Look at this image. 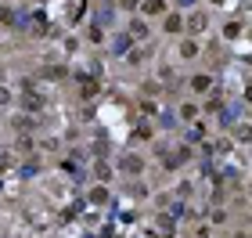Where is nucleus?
I'll list each match as a JSON object with an SVG mask.
<instances>
[{
  "label": "nucleus",
  "instance_id": "nucleus-10",
  "mask_svg": "<svg viewBox=\"0 0 252 238\" xmlns=\"http://www.w3.org/2000/svg\"><path fill=\"white\" fill-rule=\"evenodd\" d=\"M198 116H202V105H194V101H180L177 105V119L180 123H198Z\"/></svg>",
  "mask_w": 252,
  "mask_h": 238
},
{
  "label": "nucleus",
  "instance_id": "nucleus-31",
  "mask_svg": "<svg viewBox=\"0 0 252 238\" xmlns=\"http://www.w3.org/2000/svg\"><path fill=\"white\" fill-rule=\"evenodd\" d=\"M213 235V224H198V231H194V238H209Z\"/></svg>",
  "mask_w": 252,
  "mask_h": 238
},
{
  "label": "nucleus",
  "instance_id": "nucleus-24",
  "mask_svg": "<svg viewBox=\"0 0 252 238\" xmlns=\"http://www.w3.org/2000/svg\"><path fill=\"white\" fill-rule=\"evenodd\" d=\"M119 11H130V15H137V7H141V0H116Z\"/></svg>",
  "mask_w": 252,
  "mask_h": 238
},
{
  "label": "nucleus",
  "instance_id": "nucleus-14",
  "mask_svg": "<svg viewBox=\"0 0 252 238\" xmlns=\"http://www.w3.org/2000/svg\"><path fill=\"white\" fill-rule=\"evenodd\" d=\"M242 33H245V22H242V18H231V22H223V40H227V43H234L238 36H242Z\"/></svg>",
  "mask_w": 252,
  "mask_h": 238
},
{
  "label": "nucleus",
  "instance_id": "nucleus-13",
  "mask_svg": "<svg viewBox=\"0 0 252 238\" xmlns=\"http://www.w3.org/2000/svg\"><path fill=\"white\" fill-rule=\"evenodd\" d=\"M202 112H205V116H220V112H223V98L209 90V94H205V101H202Z\"/></svg>",
  "mask_w": 252,
  "mask_h": 238
},
{
  "label": "nucleus",
  "instance_id": "nucleus-15",
  "mask_svg": "<svg viewBox=\"0 0 252 238\" xmlns=\"http://www.w3.org/2000/svg\"><path fill=\"white\" fill-rule=\"evenodd\" d=\"M123 62H126V65H130V69H137V65H144V62H148V51H144V47H133V51H130V54H126V58H123Z\"/></svg>",
  "mask_w": 252,
  "mask_h": 238
},
{
  "label": "nucleus",
  "instance_id": "nucleus-20",
  "mask_svg": "<svg viewBox=\"0 0 252 238\" xmlns=\"http://www.w3.org/2000/svg\"><path fill=\"white\" fill-rule=\"evenodd\" d=\"M137 108H141V116H155V112H158V101L141 98V101H137Z\"/></svg>",
  "mask_w": 252,
  "mask_h": 238
},
{
  "label": "nucleus",
  "instance_id": "nucleus-18",
  "mask_svg": "<svg viewBox=\"0 0 252 238\" xmlns=\"http://www.w3.org/2000/svg\"><path fill=\"white\" fill-rule=\"evenodd\" d=\"M141 94H144V98H155V101H158V98H162V83H158V79H144Z\"/></svg>",
  "mask_w": 252,
  "mask_h": 238
},
{
  "label": "nucleus",
  "instance_id": "nucleus-12",
  "mask_svg": "<svg viewBox=\"0 0 252 238\" xmlns=\"http://www.w3.org/2000/svg\"><path fill=\"white\" fill-rule=\"evenodd\" d=\"M87 202H90V206H108L112 195H108V188H105V184H94V188L87 191Z\"/></svg>",
  "mask_w": 252,
  "mask_h": 238
},
{
  "label": "nucleus",
  "instance_id": "nucleus-9",
  "mask_svg": "<svg viewBox=\"0 0 252 238\" xmlns=\"http://www.w3.org/2000/svg\"><path fill=\"white\" fill-rule=\"evenodd\" d=\"M101 94V76H79V98L90 101Z\"/></svg>",
  "mask_w": 252,
  "mask_h": 238
},
{
  "label": "nucleus",
  "instance_id": "nucleus-11",
  "mask_svg": "<svg viewBox=\"0 0 252 238\" xmlns=\"http://www.w3.org/2000/svg\"><path fill=\"white\" fill-rule=\"evenodd\" d=\"M133 51V40H130V33H119V36L116 40H112V54H116V58H126V54H130Z\"/></svg>",
  "mask_w": 252,
  "mask_h": 238
},
{
  "label": "nucleus",
  "instance_id": "nucleus-16",
  "mask_svg": "<svg viewBox=\"0 0 252 238\" xmlns=\"http://www.w3.org/2000/svg\"><path fill=\"white\" fill-rule=\"evenodd\" d=\"M234 141L238 144H252V123H238L234 127Z\"/></svg>",
  "mask_w": 252,
  "mask_h": 238
},
{
  "label": "nucleus",
  "instance_id": "nucleus-35",
  "mask_svg": "<svg viewBox=\"0 0 252 238\" xmlns=\"http://www.w3.org/2000/svg\"><path fill=\"white\" fill-rule=\"evenodd\" d=\"M234 238H252V235H234Z\"/></svg>",
  "mask_w": 252,
  "mask_h": 238
},
{
  "label": "nucleus",
  "instance_id": "nucleus-27",
  "mask_svg": "<svg viewBox=\"0 0 252 238\" xmlns=\"http://www.w3.org/2000/svg\"><path fill=\"white\" fill-rule=\"evenodd\" d=\"M40 159H29V163H26V170H22V173H26V177H32V173H40Z\"/></svg>",
  "mask_w": 252,
  "mask_h": 238
},
{
  "label": "nucleus",
  "instance_id": "nucleus-34",
  "mask_svg": "<svg viewBox=\"0 0 252 238\" xmlns=\"http://www.w3.org/2000/svg\"><path fill=\"white\" fill-rule=\"evenodd\" d=\"M249 206H252V188H249Z\"/></svg>",
  "mask_w": 252,
  "mask_h": 238
},
{
  "label": "nucleus",
  "instance_id": "nucleus-33",
  "mask_svg": "<svg viewBox=\"0 0 252 238\" xmlns=\"http://www.w3.org/2000/svg\"><path fill=\"white\" fill-rule=\"evenodd\" d=\"M205 4H213V7H223V4H231V0H205Z\"/></svg>",
  "mask_w": 252,
  "mask_h": 238
},
{
  "label": "nucleus",
  "instance_id": "nucleus-1",
  "mask_svg": "<svg viewBox=\"0 0 252 238\" xmlns=\"http://www.w3.org/2000/svg\"><path fill=\"white\" fill-rule=\"evenodd\" d=\"M158 26H162L166 36H184L188 33V22H184V11H177V7H169L162 18H158Z\"/></svg>",
  "mask_w": 252,
  "mask_h": 238
},
{
  "label": "nucleus",
  "instance_id": "nucleus-6",
  "mask_svg": "<svg viewBox=\"0 0 252 238\" xmlns=\"http://www.w3.org/2000/svg\"><path fill=\"white\" fill-rule=\"evenodd\" d=\"M188 87H191V94L205 98V94H209V90L216 87V79H213V72H194V76L188 79Z\"/></svg>",
  "mask_w": 252,
  "mask_h": 238
},
{
  "label": "nucleus",
  "instance_id": "nucleus-21",
  "mask_svg": "<svg viewBox=\"0 0 252 238\" xmlns=\"http://www.w3.org/2000/svg\"><path fill=\"white\" fill-rule=\"evenodd\" d=\"M58 170H62L65 177H79V166H76V159H62V163H58Z\"/></svg>",
  "mask_w": 252,
  "mask_h": 238
},
{
  "label": "nucleus",
  "instance_id": "nucleus-2",
  "mask_svg": "<svg viewBox=\"0 0 252 238\" xmlns=\"http://www.w3.org/2000/svg\"><path fill=\"white\" fill-rule=\"evenodd\" d=\"M184 22H188V36H202V33L209 29V11L191 7V11H184Z\"/></svg>",
  "mask_w": 252,
  "mask_h": 238
},
{
  "label": "nucleus",
  "instance_id": "nucleus-4",
  "mask_svg": "<svg viewBox=\"0 0 252 238\" xmlns=\"http://www.w3.org/2000/svg\"><path fill=\"white\" fill-rule=\"evenodd\" d=\"M202 54V43H198V36H177V62H194Z\"/></svg>",
  "mask_w": 252,
  "mask_h": 238
},
{
  "label": "nucleus",
  "instance_id": "nucleus-28",
  "mask_svg": "<svg viewBox=\"0 0 252 238\" xmlns=\"http://www.w3.org/2000/svg\"><path fill=\"white\" fill-rule=\"evenodd\" d=\"M148 137H152V127H137V130H133V141H137V144L148 141Z\"/></svg>",
  "mask_w": 252,
  "mask_h": 238
},
{
  "label": "nucleus",
  "instance_id": "nucleus-8",
  "mask_svg": "<svg viewBox=\"0 0 252 238\" xmlns=\"http://www.w3.org/2000/svg\"><path fill=\"white\" fill-rule=\"evenodd\" d=\"M90 173H94V180H101V184H108V180L112 177H116V170H112V163H108V159H94V163H90Z\"/></svg>",
  "mask_w": 252,
  "mask_h": 238
},
{
  "label": "nucleus",
  "instance_id": "nucleus-29",
  "mask_svg": "<svg viewBox=\"0 0 252 238\" xmlns=\"http://www.w3.org/2000/svg\"><path fill=\"white\" fill-rule=\"evenodd\" d=\"M173 7L177 11H191V7H198V0H173Z\"/></svg>",
  "mask_w": 252,
  "mask_h": 238
},
{
  "label": "nucleus",
  "instance_id": "nucleus-26",
  "mask_svg": "<svg viewBox=\"0 0 252 238\" xmlns=\"http://www.w3.org/2000/svg\"><path fill=\"white\" fill-rule=\"evenodd\" d=\"M40 76H47V79H62V76H65V69H62V65H51V69H43Z\"/></svg>",
  "mask_w": 252,
  "mask_h": 238
},
{
  "label": "nucleus",
  "instance_id": "nucleus-25",
  "mask_svg": "<svg viewBox=\"0 0 252 238\" xmlns=\"http://www.w3.org/2000/svg\"><path fill=\"white\" fill-rule=\"evenodd\" d=\"M15 148H18L22 155H29V152H32V137H29V134H26V137H18V144H15Z\"/></svg>",
  "mask_w": 252,
  "mask_h": 238
},
{
  "label": "nucleus",
  "instance_id": "nucleus-3",
  "mask_svg": "<svg viewBox=\"0 0 252 238\" xmlns=\"http://www.w3.org/2000/svg\"><path fill=\"white\" fill-rule=\"evenodd\" d=\"M126 33H130L133 43H148V40H152V22H148L144 15H130V22H126Z\"/></svg>",
  "mask_w": 252,
  "mask_h": 238
},
{
  "label": "nucleus",
  "instance_id": "nucleus-23",
  "mask_svg": "<svg viewBox=\"0 0 252 238\" xmlns=\"http://www.w3.org/2000/svg\"><path fill=\"white\" fill-rule=\"evenodd\" d=\"M209 224H227V209H220V206H209Z\"/></svg>",
  "mask_w": 252,
  "mask_h": 238
},
{
  "label": "nucleus",
  "instance_id": "nucleus-22",
  "mask_svg": "<svg viewBox=\"0 0 252 238\" xmlns=\"http://www.w3.org/2000/svg\"><path fill=\"white\" fill-rule=\"evenodd\" d=\"M62 51H65V54H76V51H79V40H76V36H62Z\"/></svg>",
  "mask_w": 252,
  "mask_h": 238
},
{
  "label": "nucleus",
  "instance_id": "nucleus-5",
  "mask_svg": "<svg viewBox=\"0 0 252 238\" xmlns=\"http://www.w3.org/2000/svg\"><path fill=\"white\" fill-rule=\"evenodd\" d=\"M144 155H137V152H123V159H119V173L123 177H141L144 173Z\"/></svg>",
  "mask_w": 252,
  "mask_h": 238
},
{
  "label": "nucleus",
  "instance_id": "nucleus-30",
  "mask_svg": "<svg viewBox=\"0 0 252 238\" xmlns=\"http://www.w3.org/2000/svg\"><path fill=\"white\" fill-rule=\"evenodd\" d=\"M191 155H194L191 144H180V148H177V159H180V163H184V159H191Z\"/></svg>",
  "mask_w": 252,
  "mask_h": 238
},
{
  "label": "nucleus",
  "instance_id": "nucleus-19",
  "mask_svg": "<svg viewBox=\"0 0 252 238\" xmlns=\"http://www.w3.org/2000/svg\"><path fill=\"white\" fill-rule=\"evenodd\" d=\"M22 105H26V108L32 112V116H40V108H43V98H36L32 90H26V101H22Z\"/></svg>",
  "mask_w": 252,
  "mask_h": 238
},
{
  "label": "nucleus",
  "instance_id": "nucleus-17",
  "mask_svg": "<svg viewBox=\"0 0 252 238\" xmlns=\"http://www.w3.org/2000/svg\"><path fill=\"white\" fill-rule=\"evenodd\" d=\"M87 40L97 43V47L105 43V29H101V22H90V26H87Z\"/></svg>",
  "mask_w": 252,
  "mask_h": 238
},
{
  "label": "nucleus",
  "instance_id": "nucleus-7",
  "mask_svg": "<svg viewBox=\"0 0 252 238\" xmlns=\"http://www.w3.org/2000/svg\"><path fill=\"white\" fill-rule=\"evenodd\" d=\"M166 11H169V4H166V0H141V7H137V15H144L148 22H152V18H162Z\"/></svg>",
  "mask_w": 252,
  "mask_h": 238
},
{
  "label": "nucleus",
  "instance_id": "nucleus-32",
  "mask_svg": "<svg viewBox=\"0 0 252 238\" xmlns=\"http://www.w3.org/2000/svg\"><path fill=\"white\" fill-rule=\"evenodd\" d=\"M0 22H15V11H11V7H0Z\"/></svg>",
  "mask_w": 252,
  "mask_h": 238
}]
</instances>
